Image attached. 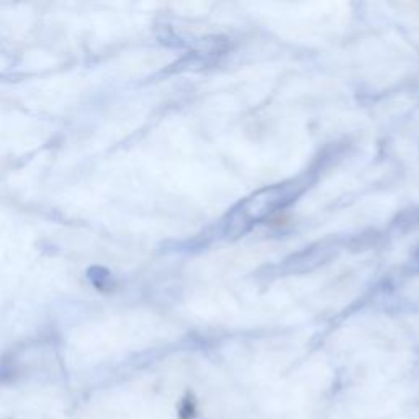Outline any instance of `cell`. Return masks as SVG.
<instances>
[{"instance_id": "obj_1", "label": "cell", "mask_w": 419, "mask_h": 419, "mask_svg": "<svg viewBox=\"0 0 419 419\" xmlns=\"http://www.w3.org/2000/svg\"><path fill=\"white\" fill-rule=\"evenodd\" d=\"M298 193H300L298 184H279L254 193L233 211L230 223H228V233H233V235L244 233L254 223L261 222L269 215L275 213L279 208L287 206L288 203L295 200Z\"/></svg>"}, {"instance_id": "obj_2", "label": "cell", "mask_w": 419, "mask_h": 419, "mask_svg": "<svg viewBox=\"0 0 419 419\" xmlns=\"http://www.w3.org/2000/svg\"><path fill=\"white\" fill-rule=\"evenodd\" d=\"M414 266H418V269H419V250H418L416 256H414Z\"/></svg>"}]
</instances>
